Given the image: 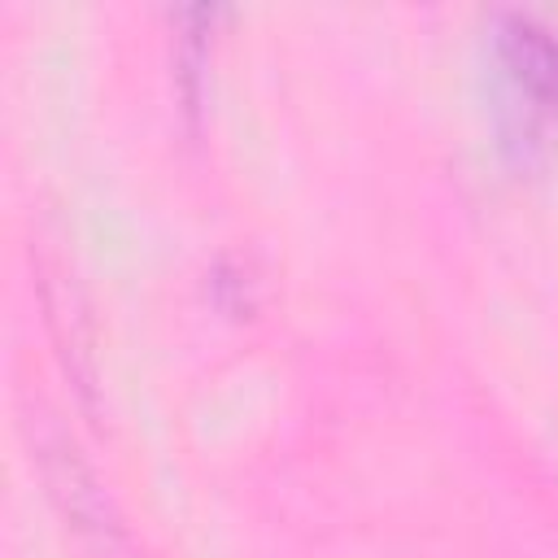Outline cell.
Returning a JSON list of instances; mask_svg holds the SVG:
<instances>
[{
	"label": "cell",
	"mask_w": 558,
	"mask_h": 558,
	"mask_svg": "<svg viewBox=\"0 0 558 558\" xmlns=\"http://www.w3.org/2000/svg\"><path fill=\"white\" fill-rule=\"evenodd\" d=\"M493 52L501 65L506 105L519 113L523 135H532L536 118L558 105V35L527 13H501Z\"/></svg>",
	"instance_id": "obj_1"
}]
</instances>
